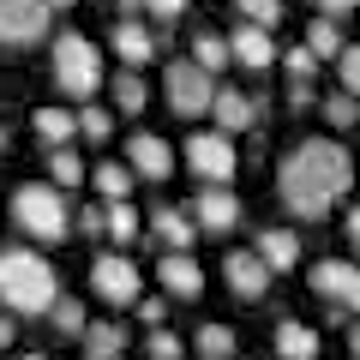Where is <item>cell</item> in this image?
I'll return each instance as SVG.
<instances>
[{"label": "cell", "mask_w": 360, "mask_h": 360, "mask_svg": "<svg viewBox=\"0 0 360 360\" xmlns=\"http://www.w3.org/2000/svg\"><path fill=\"white\" fill-rule=\"evenodd\" d=\"M354 186V156L342 150V139H300L276 168V198L295 217H330Z\"/></svg>", "instance_id": "1"}, {"label": "cell", "mask_w": 360, "mask_h": 360, "mask_svg": "<svg viewBox=\"0 0 360 360\" xmlns=\"http://www.w3.org/2000/svg\"><path fill=\"white\" fill-rule=\"evenodd\" d=\"M0 300L6 312H25V319H42V312L60 307V283H54V264L37 252V246H6L0 252Z\"/></svg>", "instance_id": "2"}, {"label": "cell", "mask_w": 360, "mask_h": 360, "mask_svg": "<svg viewBox=\"0 0 360 360\" xmlns=\"http://www.w3.org/2000/svg\"><path fill=\"white\" fill-rule=\"evenodd\" d=\"M13 222H18V234L37 240V246H54V240H66V234L78 229L72 210H66V193L54 180H25V186H18L13 193Z\"/></svg>", "instance_id": "3"}, {"label": "cell", "mask_w": 360, "mask_h": 360, "mask_svg": "<svg viewBox=\"0 0 360 360\" xmlns=\"http://www.w3.org/2000/svg\"><path fill=\"white\" fill-rule=\"evenodd\" d=\"M54 90L78 108L103 90V49L90 37H78V30H60L54 37Z\"/></svg>", "instance_id": "4"}, {"label": "cell", "mask_w": 360, "mask_h": 360, "mask_svg": "<svg viewBox=\"0 0 360 360\" xmlns=\"http://www.w3.org/2000/svg\"><path fill=\"white\" fill-rule=\"evenodd\" d=\"M162 90H168V108H174L180 120H205L210 108H217V78L198 60H168Z\"/></svg>", "instance_id": "5"}, {"label": "cell", "mask_w": 360, "mask_h": 360, "mask_svg": "<svg viewBox=\"0 0 360 360\" xmlns=\"http://www.w3.org/2000/svg\"><path fill=\"white\" fill-rule=\"evenodd\" d=\"M180 162L193 168L205 186H229V180L240 174V150H234V132H193V139H186V150H180Z\"/></svg>", "instance_id": "6"}, {"label": "cell", "mask_w": 360, "mask_h": 360, "mask_svg": "<svg viewBox=\"0 0 360 360\" xmlns=\"http://www.w3.org/2000/svg\"><path fill=\"white\" fill-rule=\"evenodd\" d=\"M90 288L103 307H139L144 300V276L127 252H96L90 258Z\"/></svg>", "instance_id": "7"}, {"label": "cell", "mask_w": 360, "mask_h": 360, "mask_svg": "<svg viewBox=\"0 0 360 360\" xmlns=\"http://www.w3.org/2000/svg\"><path fill=\"white\" fill-rule=\"evenodd\" d=\"M49 18H54L49 0H0V42L6 49H37L49 37Z\"/></svg>", "instance_id": "8"}, {"label": "cell", "mask_w": 360, "mask_h": 360, "mask_svg": "<svg viewBox=\"0 0 360 360\" xmlns=\"http://www.w3.org/2000/svg\"><path fill=\"white\" fill-rule=\"evenodd\" d=\"M312 295H324L342 312H360V264H348V258H319V264H312Z\"/></svg>", "instance_id": "9"}, {"label": "cell", "mask_w": 360, "mask_h": 360, "mask_svg": "<svg viewBox=\"0 0 360 360\" xmlns=\"http://www.w3.org/2000/svg\"><path fill=\"white\" fill-rule=\"evenodd\" d=\"M222 283H229L240 300H264L270 283H276V270L258 258V246H246V252H229V258H222Z\"/></svg>", "instance_id": "10"}, {"label": "cell", "mask_w": 360, "mask_h": 360, "mask_svg": "<svg viewBox=\"0 0 360 360\" xmlns=\"http://www.w3.org/2000/svg\"><path fill=\"white\" fill-rule=\"evenodd\" d=\"M108 49H115V60L120 66H132V72H144V66L156 60V30H150V18H120L115 30H108Z\"/></svg>", "instance_id": "11"}, {"label": "cell", "mask_w": 360, "mask_h": 360, "mask_svg": "<svg viewBox=\"0 0 360 360\" xmlns=\"http://www.w3.org/2000/svg\"><path fill=\"white\" fill-rule=\"evenodd\" d=\"M156 283H162L168 300H198L205 295V264L193 252H162L156 258Z\"/></svg>", "instance_id": "12"}, {"label": "cell", "mask_w": 360, "mask_h": 360, "mask_svg": "<svg viewBox=\"0 0 360 360\" xmlns=\"http://www.w3.org/2000/svg\"><path fill=\"white\" fill-rule=\"evenodd\" d=\"M234 66H246V72H270V66H283V54H276V37H270L264 25H234Z\"/></svg>", "instance_id": "13"}, {"label": "cell", "mask_w": 360, "mask_h": 360, "mask_svg": "<svg viewBox=\"0 0 360 360\" xmlns=\"http://www.w3.org/2000/svg\"><path fill=\"white\" fill-rule=\"evenodd\" d=\"M127 162L139 168V180H168L180 156H174V144L156 139V132H132V139H127Z\"/></svg>", "instance_id": "14"}, {"label": "cell", "mask_w": 360, "mask_h": 360, "mask_svg": "<svg viewBox=\"0 0 360 360\" xmlns=\"http://www.w3.org/2000/svg\"><path fill=\"white\" fill-rule=\"evenodd\" d=\"M210 115H217V132H234V139H240V132H252L258 120H264V96H246V90H229V84H222Z\"/></svg>", "instance_id": "15"}, {"label": "cell", "mask_w": 360, "mask_h": 360, "mask_svg": "<svg viewBox=\"0 0 360 360\" xmlns=\"http://www.w3.org/2000/svg\"><path fill=\"white\" fill-rule=\"evenodd\" d=\"M150 234L162 240V252H193V240H198L205 229H198L193 210H180V205H156V210H150Z\"/></svg>", "instance_id": "16"}, {"label": "cell", "mask_w": 360, "mask_h": 360, "mask_svg": "<svg viewBox=\"0 0 360 360\" xmlns=\"http://www.w3.org/2000/svg\"><path fill=\"white\" fill-rule=\"evenodd\" d=\"M193 217L205 234H234L240 229V198L229 193V186H205V193L193 198Z\"/></svg>", "instance_id": "17"}, {"label": "cell", "mask_w": 360, "mask_h": 360, "mask_svg": "<svg viewBox=\"0 0 360 360\" xmlns=\"http://www.w3.org/2000/svg\"><path fill=\"white\" fill-rule=\"evenodd\" d=\"M30 132H37V139L49 144V150H60V144L84 139V127H78V115H72V108H60V103L37 108V115H30Z\"/></svg>", "instance_id": "18"}, {"label": "cell", "mask_w": 360, "mask_h": 360, "mask_svg": "<svg viewBox=\"0 0 360 360\" xmlns=\"http://www.w3.org/2000/svg\"><path fill=\"white\" fill-rule=\"evenodd\" d=\"M78 342H84V360H120L127 354V324L120 319H90V330Z\"/></svg>", "instance_id": "19"}, {"label": "cell", "mask_w": 360, "mask_h": 360, "mask_svg": "<svg viewBox=\"0 0 360 360\" xmlns=\"http://www.w3.org/2000/svg\"><path fill=\"white\" fill-rule=\"evenodd\" d=\"M252 246H258V258H264L276 276L300 264V234H295V229H258V240H252Z\"/></svg>", "instance_id": "20"}, {"label": "cell", "mask_w": 360, "mask_h": 360, "mask_svg": "<svg viewBox=\"0 0 360 360\" xmlns=\"http://www.w3.org/2000/svg\"><path fill=\"white\" fill-rule=\"evenodd\" d=\"M132 180H139V168H132V162H96V168H90V186H96L103 205H127V198H132Z\"/></svg>", "instance_id": "21"}, {"label": "cell", "mask_w": 360, "mask_h": 360, "mask_svg": "<svg viewBox=\"0 0 360 360\" xmlns=\"http://www.w3.org/2000/svg\"><path fill=\"white\" fill-rule=\"evenodd\" d=\"M276 360H319V330L300 319H276Z\"/></svg>", "instance_id": "22"}, {"label": "cell", "mask_w": 360, "mask_h": 360, "mask_svg": "<svg viewBox=\"0 0 360 360\" xmlns=\"http://www.w3.org/2000/svg\"><path fill=\"white\" fill-rule=\"evenodd\" d=\"M108 103H115V115H144V103H150V84H144V72L120 66V72L108 78Z\"/></svg>", "instance_id": "23"}, {"label": "cell", "mask_w": 360, "mask_h": 360, "mask_svg": "<svg viewBox=\"0 0 360 360\" xmlns=\"http://www.w3.org/2000/svg\"><path fill=\"white\" fill-rule=\"evenodd\" d=\"M49 180L60 186V193H78L90 180V168H84V156L72 150V144H60V150H49Z\"/></svg>", "instance_id": "24"}, {"label": "cell", "mask_w": 360, "mask_h": 360, "mask_svg": "<svg viewBox=\"0 0 360 360\" xmlns=\"http://www.w3.org/2000/svg\"><path fill=\"white\" fill-rule=\"evenodd\" d=\"M307 49L312 54H319V60H342V54H348V37H342V25H336V18H312V25H307Z\"/></svg>", "instance_id": "25"}, {"label": "cell", "mask_w": 360, "mask_h": 360, "mask_svg": "<svg viewBox=\"0 0 360 360\" xmlns=\"http://www.w3.org/2000/svg\"><path fill=\"white\" fill-rule=\"evenodd\" d=\"M193 348H198V360H234V348H240V336H234L229 324H198Z\"/></svg>", "instance_id": "26"}, {"label": "cell", "mask_w": 360, "mask_h": 360, "mask_svg": "<svg viewBox=\"0 0 360 360\" xmlns=\"http://www.w3.org/2000/svg\"><path fill=\"white\" fill-rule=\"evenodd\" d=\"M193 60L205 66V72H222V66L234 60V42L217 37V30H198V37H193Z\"/></svg>", "instance_id": "27"}, {"label": "cell", "mask_w": 360, "mask_h": 360, "mask_svg": "<svg viewBox=\"0 0 360 360\" xmlns=\"http://www.w3.org/2000/svg\"><path fill=\"white\" fill-rule=\"evenodd\" d=\"M139 234H144V217L132 210V198H127V205H108V240H115L120 252H127Z\"/></svg>", "instance_id": "28"}, {"label": "cell", "mask_w": 360, "mask_h": 360, "mask_svg": "<svg viewBox=\"0 0 360 360\" xmlns=\"http://www.w3.org/2000/svg\"><path fill=\"white\" fill-rule=\"evenodd\" d=\"M324 120H330L336 132H348V127H360V96H348V90H336V96H324Z\"/></svg>", "instance_id": "29"}, {"label": "cell", "mask_w": 360, "mask_h": 360, "mask_svg": "<svg viewBox=\"0 0 360 360\" xmlns=\"http://www.w3.org/2000/svg\"><path fill=\"white\" fill-rule=\"evenodd\" d=\"M78 127H84V144H108V139H115V115H108V108H96V103L78 108Z\"/></svg>", "instance_id": "30"}, {"label": "cell", "mask_w": 360, "mask_h": 360, "mask_svg": "<svg viewBox=\"0 0 360 360\" xmlns=\"http://www.w3.org/2000/svg\"><path fill=\"white\" fill-rule=\"evenodd\" d=\"M234 13H240L246 25H264V30H276V25H283V0H234Z\"/></svg>", "instance_id": "31"}, {"label": "cell", "mask_w": 360, "mask_h": 360, "mask_svg": "<svg viewBox=\"0 0 360 360\" xmlns=\"http://www.w3.org/2000/svg\"><path fill=\"white\" fill-rule=\"evenodd\" d=\"M54 330H60V336H84V330H90V319H84V300L60 295V307H54Z\"/></svg>", "instance_id": "32"}, {"label": "cell", "mask_w": 360, "mask_h": 360, "mask_svg": "<svg viewBox=\"0 0 360 360\" xmlns=\"http://www.w3.org/2000/svg\"><path fill=\"white\" fill-rule=\"evenodd\" d=\"M144 360H186V348H180V336L162 324V330L144 336Z\"/></svg>", "instance_id": "33"}, {"label": "cell", "mask_w": 360, "mask_h": 360, "mask_svg": "<svg viewBox=\"0 0 360 360\" xmlns=\"http://www.w3.org/2000/svg\"><path fill=\"white\" fill-rule=\"evenodd\" d=\"M283 72H288V78H307V84H312V72H319V54H312L307 42H295V49H283Z\"/></svg>", "instance_id": "34"}, {"label": "cell", "mask_w": 360, "mask_h": 360, "mask_svg": "<svg viewBox=\"0 0 360 360\" xmlns=\"http://www.w3.org/2000/svg\"><path fill=\"white\" fill-rule=\"evenodd\" d=\"M186 6H193V0H144V18H150V25H180Z\"/></svg>", "instance_id": "35"}, {"label": "cell", "mask_w": 360, "mask_h": 360, "mask_svg": "<svg viewBox=\"0 0 360 360\" xmlns=\"http://www.w3.org/2000/svg\"><path fill=\"white\" fill-rule=\"evenodd\" d=\"M336 78H342L348 96H360V42H348V54L336 60Z\"/></svg>", "instance_id": "36"}, {"label": "cell", "mask_w": 360, "mask_h": 360, "mask_svg": "<svg viewBox=\"0 0 360 360\" xmlns=\"http://www.w3.org/2000/svg\"><path fill=\"white\" fill-rule=\"evenodd\" d=\"M78 234H90V240L108 234V205H84V210H78Z\"/></svg>", "instance_id": "37"}, {"label": "cell", "mask_w": 360, "mask_h": 360, "mask_svg": "<svg viewBox=\"0 0 360 360\" xmlns=\"http://www.w3.org/2000/svg\"><path fill=\"white\" fill-rule=\"evenodd\" d=\"M132 312H139V319L150 324V330H162V324H168V300H162V295H144V300H139Z\"/></svg>", "instance_id": "38"}, {"label": "cell", "mask_w": 360, "mask_h": 360, "mask_svg": "<svg viewBox=\"0 0 360 360\" xmlns=\"http://www.w3.org/2000/svg\"><path fill=\"white\" fill-rule=\"evenodd\" d=\"M319 96H312V84L307 78H288V108H312Z\"/></svg>", "instance_id": "39"}, {"label": "cell", "mask_w": 360, "mask_h": 360, "mask_svg": "<svg viewBox=\"0 0 360 360\" xmlns=\"http://www.w3.org/2000/svg\"><path fill=\"white\" fill-rule=\"evenodd\" d=\"M312 6H319V13H324V18H342V13H354L360 0H312Z\"/></svg>", "instance_id": "40"}, {"label": "cell", "mask_w": 360, "mask_h": 360, "mask_svg": "<svg viewBox=\"0 0 360 360\" xmlns=\"http://www.w3.org/2000/svg\"><path fill=\"white\" fill-rule=\"evenodd\" d=\"M342 234H348V246H354V252H360V205H354V210H348V217H342Z\"/></svg>", "instance_id": "41"}, {"label": "cell", "mask_w": 360, "mask_h": 360, "mask_svg": "<svg viewBox=\"0 0 360 360\" xmlns=\"http://www.w3.org/2000/svg\"><path fill=\"white\" fill-rule=\"evenodd\" d=\"M348 360H360V324H348Z\"/></svg>", "instance_id": "42"}, {"label": "cell", "mask_w": 360, "mask_h": 360, "mask_svg": "<svg viewBox=\"0 0 360 360\" xmlns=\"http://www.w3.org/2000/svg\"><path fill=\"white\" fill-rule=\"evenodd\" d=\"M144 13V0H120V18H139Z\"/></svg>", "instance_id": "43"}, {"label": "cell", "mask_w": 360, "mask_h": 360, "mask_svg": "<svg viewBox=\"0 0 360 360\" xmlns=\"http://www.w3.org/2000/svg\"><path fill=\"white\" fill-rule=\"evenodd\" d=\"M49 6H54V13H72V6H78V0H49Z\"/></svg>", "instance_id": "44"}, {"label": "cell", "mask_w": 360, "mask_h": 360, "mask_svg": "<svg viewBox=\"0 0 360 360\" xmlns=\"http://www.w3.org/2000/svg\"><path fill=\"white\" fill-rule=\"evenodd\" d=\"M13 360H49V354H13Z\"/></svg>", "instance_id": "45"}]
</instances>
